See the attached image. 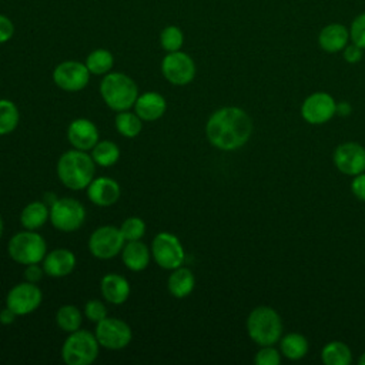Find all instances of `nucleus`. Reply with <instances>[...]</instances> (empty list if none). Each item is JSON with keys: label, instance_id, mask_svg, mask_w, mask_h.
Instances as JSON below:
<instances>
[{"label": "nucleus", "instance_id": "a878e982", "mask_svg": "<svg viewBox=\"0 0 365 365\" xmlns=\"http://www.w3.org/2000/svg\"><path fill=\"white\" fill-rule=\"evenodd\" d=\"M321 359L325 365H349L352 354L345 342L331 341L322 348Z\"/></svg>", "mask_w": 365, "mask_h": 365}, {"label": "nucleus", "instance_id": "4c0bfd02", "mask_svg": "<svg viewBox=\"0 0 365 365\" xmlns=\"http://www.w3.org/2000/svg\"><path fill=\"white\" fill-rule=\"evenodd\" d=\"M14 34V24L6 14L0 13V44L7 43Z\"/></svg>", "mask_w": 365, "mask_h": 365}, {"label": "nucleus", "instance_id": "f3484780", "mask_svg": "<svg viewBox=\"0 0 365 365\" xmlns=\"http://www.w3.org/2000/svg\"><path fill=\"white\" fill-rule=\"evenodd\" d=\"M120 185L110 177H97L87 187L88 200L98 207H108L120 198Z\"/></svg>", "mask_w": 365, "mask_h": 365}, {"label": "nucleus", "instance_id": "37998d69", "mask_svg": "<svg viewBox=\"0 0 365 365\" xmlns=\"http://www.w3.org/2000/svg\"><path fill=\"white\" fill-rule=\"evenodd\" d=\"M358 364H359V365H365V352L361 354V356H359V359H358Z\"/></svg>", "mask_w": 365, "mask_h": 365}, {"label": "nucleus", "instance_id": "ddd939ff", "mask_svg": "<svg viewBox=\"0 0 365 365\" xmlns=\"http://www.w3.org/2000/svg\"><path fill=\"white\" fill-rule=\"evenodd\" d=\"M43 299L41 289L29 281L20 282L14 285L6 297V307L13 309L17 317L19 315H27L33 311H36Z\"/></svg>", "mask_w": 365, "mask_h": 365}, {"label": "nucleus", "instance_id": "9d476101", "mask_svg": "<svg viewBox=\"0 0 365 365\" xmlns=\"http://www.w3.org/2000/svg\"><path fill=\"white\" fill-rule=\"evenodd\" d=\"M195 63L187 53L178 50L167 53L161 61L164 78L174 86H185L195 77Z\"/></svg>", "mask_w": 365, "mask_h": 365}, {"label": "nucleus", "instance_id": "393cba45", "mask_svg": "<svg viewBox=\"0 0 365 365\" xmlns=\"http://www.w3.org/2000/svg\"><path fill=\"white\" fill-rule=\"evenodd\" d=\"M279 348H281V354L285 358L291 361H299L308 354L309 344L302 334L289 332L279 339Z\"/></svg>", "mask_w": 365, "mask_h": 365}, {"label": "nucleus", "instance_id": "6e6552de", "mask_svg": "<svg viewBox=\"0 0 365 365\" xmlns=\"http://www.w3.org/2000/svg\"><path fill=\"white\" fill-rule=\"evenodd\" d=\"M154 261L164 269H175L182 265L185 252L181 241L171 232H158L151 244Z\"/></svg>", "mask_w": 365, "mask_h": 365}, {"label": "nucleus", "instance_id": "b1692460", "mask_svg": "<svg viewBox=\"0 0 365 365\" xmlns=\"http://www.w3.org/2000/svg\"><path fill=\"white\" fill-rule=\"evenodd\" d=\"M50 220V207L44 201H33L27 204L20 214V222L26 230L37 231Z\"/></svg>", "mask_w": 365, "mask_h": 365}, {"label": "nucleus", "instance_id": "2eb2a0df", "mask_svg": "<svg viewBox=\"0 0 365 365\" xmlns=\"http://www.w3.org/2000/svg\"><path fill=\"white\" fill-rule=\"evenodd\" d=\"M335 167L346 175H358L365 171V148L354 141L339 144L334 151Z\"/></svg>", "mask_w": 365, "mask_h": 365}, {"label": "nucleus", "instance_id": "f8f14e48", "mask_svg": "<svg viewBox=\"0 0 365 365\" xmlns=\"http://www.w3.org/2000/svg\"><path fill=\"white\" fill-rule=\"evenodd\" d=\"M90 71L86 63L77 60H66L53 70V81L64 91L74 93L83 90L90 81Z\"/></svg>", "mask_w": 365, "mask_h": 365}, {"label": "nucleus", "instance_id": "cd10ccee", "mask_svg": "<svg viewBox=\"0 0 365 365\" xmlns=\"http://www.w3.org/2000/svg\"><path fill=\"white\" fill-rule=\"evenodd\" d=\"M91 157L97 165L111 167L120 158V148L115 143L110 140H103L91 148Z\"/></svg>", "mask_w": 365, "mask_h": 365}, {"label": "nucleus", "instance_id": "79ce46f5", "mask_svg": "<svg viewBox=\"0 0 365 365\" xmlns=\"http://www.w3.org/2000/svg\"><path fill=\"white\" fill-rule=\"evenodd\" d=\"M349 111H351V106L346 101H344L341 106L336 104V113H341V115H348Z\"/></svg>", "mask_w": 365, "mask_h": 365}, {"label": "nucleus", "instance_id": "aec40b11", "mask_svg": "<svg viewBox=\"0 0 365 365\" xmlns=\"http://www.w3.org/2000/svg\"><path fill=\"white\" fill-rule=\"evenodd\" d=\"M167 110L165 98L155 91H147L137 97L134 111L143 121H154L164 115Z\"/></svg>", "mask_w": 365, "mask_h": 365}, {"label": "nucleus", "instance_id": "f03ea898", "mask_svg": "<svg viewBox=\"0 0 365 365\" xmlns=\"http://www.w3.org/2000/svg\"><path fill=\"white\" fill-rule=\"evenodd\" d=\"M96 163L87 151L68 150L57 161L58 180L70 190L78 191L88 187L94 180Z\"/></svg>", "mask_w": 365, "mask_h": 365}, {"label": "nucleus", "instance_id": "4468645a", "mask_svg": "<svg viewBox=\"0 0 365 365\" xmlns=\"http://www.w3.org/2000/svg\"><path fill=\"white\" fill-rule=\"evenodd\" d=\"M336 113V103L334 97L325 91H317L309 94L302 106L301 115L309 124H324L329 121Z\"/></svg>", "mask_w": 365, "mask_h": 365}, {"label": "nucleus", "instance_id": "1a4fd4ad", "mask_svg": "<svg viewBox=\"0 0 365 365\" xmlns=\"http://www.w3.org/2000/svg\"><path fill=\"white\" fill-rule=\"evenodd\" d=\"M125 240L114 225L98 227L88 238V250L98 259H110L123 251Z\"/></svg>", "mask_w": 365, "mask_h": 365}, {"label": "nucleus", "instance_id": "0eeeda50", "mask_svg": "<svg viewBox=\"0 0 365 365\" xmlns=\"http://www.w3.org/2000/svg\"><path fill=\"white\" fill-rule=\"evenodd\" d=\"M50 221L53 227L63 232H73L81 228L86 221L84 205L71 197L57 198L50 205Z\"/></svg>", "mask_w": 365, "mask_h": 365}, {"label": "nucleus", "instance_id": "4be33fe9", "mask_svg": "<svg viewBox=\"0 0 365 365\" xmlns=\"http://www.w3.org/2000/svg\"><path fill=\"white\" fill-rule=\"evenodd\" d=\"M150 254L148 247L140 240L127 241L121 251V259L128 269L143 271L150 264Z\"/></svg>", "mask_w": 365, "mask_h": 365}, {"label": "nucleus", "instance_id": "f704fd0d", "mask_svg": "<svg viewBox=\"0 0 365 365\" xmlns=\"http://www.w3.org/2000/svg\"><path fill=\"white\" fill-rule=\"evenodd\" d=\"M254 362L257 365H279L281 354L272 345H265L255 354Z\"/></svg>", "mask_w": 365, "mask_h": 365}, {"label": "nucleus", "instance_id": "ea45409f", "mask_svg": "<svg viewBox=\"0 0 365 365\" xmlns=\"http://www.w3.org/2000/svg\"><path fill=\"white\" fill-rule=\"evenodd\" d=\"M351 191L358 200L365 201V173L354 175V180L351 182Z\"/></svg>", "mask_w": 365, "mask_h": 365}, {"label": "nucleus", "instance_id": "423d86ee", "mask_svg": "<svg viewBox=\"0 0 365 365\" xmlns=\"http://www.w3.org/2000/svg\"><path fill=\"white\" fill-rule=\"evenodd\" d=\"M7 250L13 261L29 265L43 261L47 254V244L38 232L24 230L10 238Z\"/></svg>", "mask_w": 365, "mask_h": 365}, {"label": "nucleus", "instance_id": "bb28decb", "mask_svg": "<svg viewBox=\"0 0 365 365\" xmlns=\"http://www.w3.org/2000/svg\"><path fill=\"white\" fill-rule=\"evenodd\" d=\"M86 66L91 74L104 76L111 71L114 66V57L107 48H96L87 56Z\"/></svg>", "mask_w": 365, "mask_h": 365}, {"label": "nucleus", "instance_id": "72a5a7b5", "mask_svg": "<svg viewBox=\"0 0 365 365\" xmlns=\"http://www.w3.org/2000/svg\"><path fill=\"white\" fill-rule=\"evenodd\" d=\"M351 41L365 50V11L354 17L349 26Z\"/></svg>", "mask_w": 365, "mask_h": 365}, {"label": "nucleus", "instance_id": "6ab92c4d", "mask_svg": "<svg viewBox=\"0 0 365 365\" xmlns=\"http://www.w3.org/2000/svg\"><path fill=\"white\" fill-rule=\"evenodd\" d=\"M349 40V29L341 23H329L318 34V44L325 53L342 51Z\"/></svg>", "mask_w": 365, "mask_h": 365}, {"label": "nucleus", "instance_id": "58836bf2", "mask_svg": "<svg viewBox=\"0 0 365 365\" xmlns=\"http://www.w3.org/2000/svg\"><path fill=\"white\" fill-rule=\"evenodd\" d=\"M43 275H44V269H43V265L41 267L38 265V262L26 265V269H24V279L26 281L37 284L43 278Z\"/></svg>", "mask_w": 365, "mask_h": 365}, {"label": "nucleus", "instance_id": "473e14b6", "mask_svg": "<svg viewBox=\"0 0 365 365\" xmlns=\"http://www.w3.org/2000/svg\"><path fill=\"white\" fill-rule=\"evenodd\" d=\"M120 231L127 241H137L141 240L145 234V222L140 217H128L123 221Z\"/></svg>", "mask_w": 365, "mask_h": 365}, {"label": "nucleus", "instance_id": "a19ab883", "mask_svg": "<svg viewBox=\"0 0 365 365\" xmlns=\"http://www.w3.org/2000/svg\"><path fill=\"white\" fill-rule=\"evenodd\" d=\"M16 317H17V314H16L13 309H10L9 307H6V308H3V309L0 311V324H3V325H10V324L14 322Z\"/></svg>", "mask_w": 365, "mask_h": 365}, {"label": "nucleus", "instance_id": "c9c22d12", "mask_svg": "<svg viewBox=\"0 0 365 365\" xmlns=\"http://www.w3.org/2000/svg\"><path fill=\"white\" fill-rule=\"evenodd\" d=\"M84 314L91 322H100L107 317V308L100 299H90L84 305Z\"/></svg>", "mask_w": 365, "mask_h": 365}, {"label": "nucleus", "instance_id": "5701e85b", "mask_svg": "<svg viewBox=\"0 0 365 365\" xmlns=\"http://www.w3.org/2000/svg\"><path fill=\"white\" fill-rule=\"evenodd\" d=\"M195 287V278L191 269L178 267L173 269V272L168 277L167 288L170 294L175 298H185L188 297Z\"/></svg>", "mask_w": 365, "mask_h": 365}, {"label": "nucleus", "instance_id": "e433bc0d", "mask_svg": "<svg viewBox=\"0 0 365 365\" xmlns=\"http://www.w3.org/2000/svg\"><path fill=\"white\" fill-rule=\"evenodd\" d=\"M342 56H344V60L349 64H356L362 60L364 57V48L356 46L355 43H351V44H346L345 48L342 50Z\"/></svg>", "mask_w": 365, "mask_h": 365}, {"label": "nucleus", "instance_id": "39448f33", "mask_svg": "<svg viewBox=\"0 0 365 365\" xmlns=\"http://www.w3.org/2000/svg\"><path fill=\"white\" fill-rule=\"evenodd\" d=\"M96 334L86 329L70 332L61 346V358L67 365H90L98 356Z\"/></svg>", "mask_w": 365, "mask_h": 365}, {"label": "nucleus", "instance_id": "dca6fc26", "mask_svg": "<svg viewBox=\"0 0 365 365\" xmlns=\"http://www.w3.org/2000/svg\"><path fill=\"white\" fill-rule=\"evenodd\" d=\"M67 138L74 148L88 151L98 143L97 125L87 118H77L70 123Z\"/></svg>", "mask_w": 365, "mask_h": 365}, {"label": "nucleus", "instance_id": "7c9ffc66", "mask_svg": "<svg viewBox=\"0 0 365 365\" xmlns=\"http://www.w3.org/2000/svg\"><path fill=\"white\" fill-rule=\"evenodd\" d=\"M19 108L7 98H0V135L10 134L19 124Z\"/></svg>", "mask_w": 365, "mask_h": 365}, {"label": "nucleus", "instance_id": "2f4dec72", "mask_svg": "<svg viewBox=\"0 0 365 365\" xmlns=\"http://www.w3.org/2000/svg\"><path fill=\"white\" fill-rule=\"evenodd\" d=\"M160 44L167 53L181 50L184 44V33L178 26H165L160 33Z\"/></svg>", "mask_w": 365, "mask_h": 365}, {"label": "nucleus", "instance_id": "f257e3e1", "mask_svg": "<svg viewBox=\"0 0 365 365\" xmlns=\"http://www.w3.org/2000/svg\"><path fill=\"white\" fill-rule=\"evenodd\" d=\"M252 134V120L240 107L228 106L214 111L207 124L205 135L211 145L222 151L241 148Z\"/></svg>", "mask_w": 365, "mask_h": 365}, {"label": "nucleus", "instance_id": "a211bd4d", "mask_svg": "<svg viewBox=\"0 0 365 365\" xmlns=\"http://www.w3.org/2000/svg\"><path fill=\"white\" fill-rule=\"evenodd\" d=\"M76 268V255L67 248H56L43 258L44 274L54 278L67 277Z\"/></svg>", "mask_w": 365, "mask_h": 365}, {"label": "nucleus", "instance_id": "20e7f679", "mask_svg": "<svg viewBox=\"0 0 365 365\" xmlns=\"http://www.w3.org/2000/svg\"><path fill=\"white\" fill-rule=\"evenodd\" d=\"M248 336L259 346L274 345L282 335V319L279 314L267 305L254 308L247 318Z\"/></svg>", "mask_w": 365, "mask_h": 365}, {"label": "nucleus", "instance_id": "9b49d317", "mask_svg": "<svg viewBox=\"0 0 365 365\" xmlns=\"http://www.w3.org/2000/svg\"><path fill=\"white\" fill-rule=\"evenodd\" d=\"M94 334L98 344L107 349H123L133 338L130 325L123 319L111 317H106L97 322Z\"/></svg>", "mask_w": 365, "mask_h": 365}, {"label": "nucleus", "instance_id": "7ed1b4c3", "mask_svg": "<svg viewBox=\"0 0 365 365\" xmlns=\"http://www.w3.org/2000/svg\"><path fill=\"white\" fill-rule=\"evenodd\" d=\"M100 94L104 103L114 111H124L134 107L138 97L137 84L124 73L110 71L100 83Z\"/></svg>", "mask_w": 365, "mask_h": 365}, {"label": "nucleus", "instance_id": "c03bdc74", "mask_svg": "<svg viewBox=\"0 0 365 365\" xmlns=\"http://www.w3.org/2000/svg\"><path fill=\"white\" fill-rule=\"evenodd\" d=\"M3 230H4V224H3V218H1V215H0V238H1V235H3Z\"/></svg>", "mask_w": 365, "mask_h": 365}, {"label": "nucleus", "instance_id": "c756f323", "mask_svg": "<svg viewBox=\"0 0 365 365\" xmlns=\"http://www.w3.org/2000/svg\"><path fill=\"white\" fill-rule=\"evenodd\" d=\"M81 321H83L81 312L76 305H70V304L63 305L58 308L56 314V322L58 328L67 334L80 329Z\"/></svg>", "mask_w": 365, "mask_h": 365}, {"label": "nucleus", "instance_id": "412c9836", "mask_svg": "<svg viewBox=\"0 0 365 365\" xmlns=\"http://www.w3.org/2000/svg\"><path fill=\"white\" fill-rule=\"evenodd\" d=\"M100 289L103 297L115 305H120L123 302H125L130 297V284L128 281L121 277L120 274H107L101 278L100 282Z\"/></svg>", "mask_w": 365, "mask_h": 365}, {"label": "nucleus", "instance_id": "c85d7f7f", "mask_svg": "<svg viewBox=\"0 0 365 365\" xmlns=\"http://www.w3.org/2000/svg\"><path fill=\"white\" fill-rule=\"evenodd\" d=\"M114 124L117 131L127 138L137 137L143 130V120L137 115V113H131L128 110L118 111L114 118Z\"/></svg>", "mask_w": 365, "mask_h": 365}]
</instances>
